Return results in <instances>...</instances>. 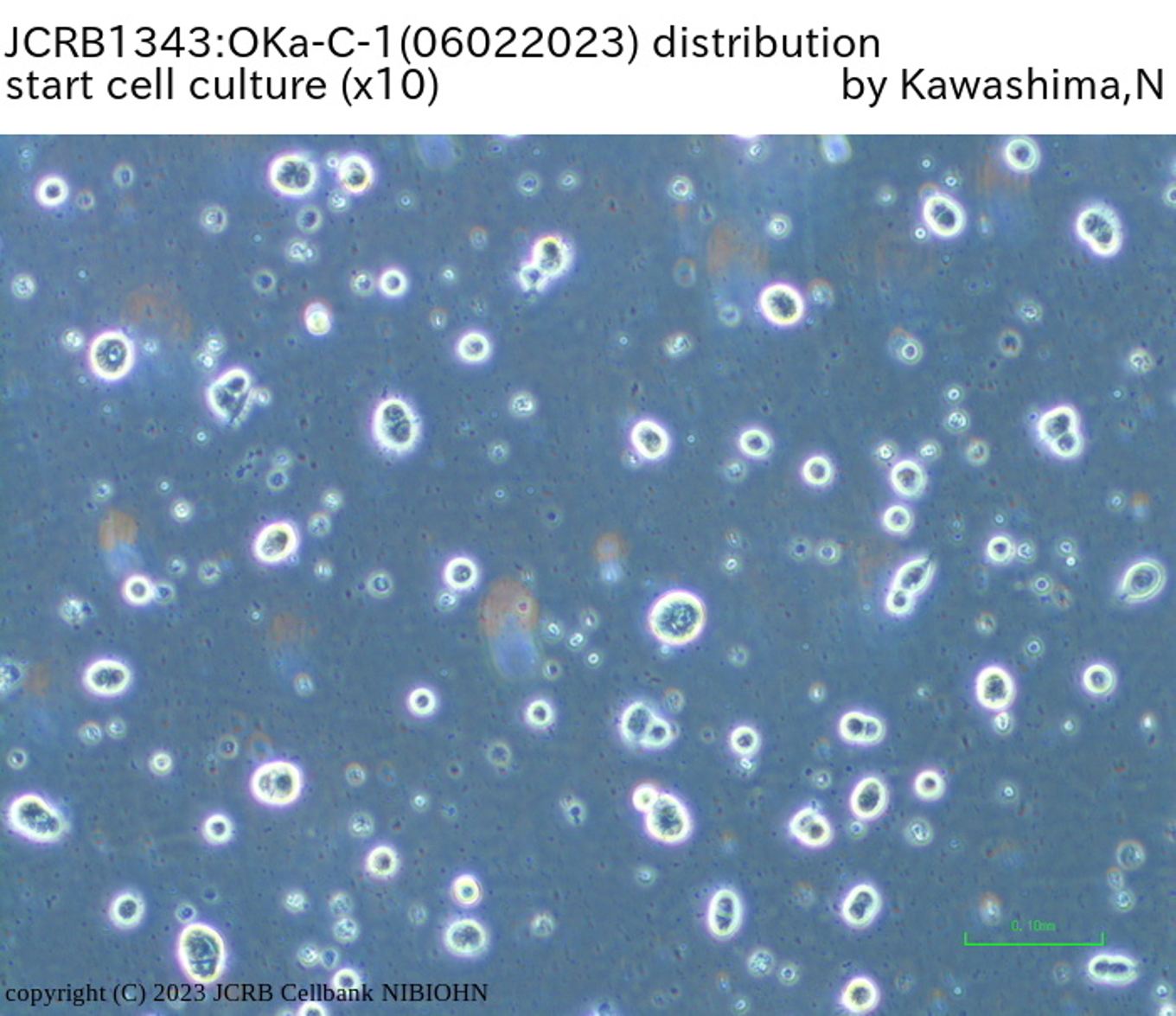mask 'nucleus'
Returning <instances> with one entry per match:
<instances>
[{
  "label": "nucleus",
  "instance_id": "f3484780",
  "mask_svg": "<svg viewBox=\"0 0 1176 1016\" xmlns=\"http://www.w3.org/2000/svg\"><path fill=\"white\" fill-rule=\"evenodd\" d=\"M444 943L447 949L457 956H477L484 951L488 936L479 923L461 919L447 928Z\"/></svg>",
  "mask_w": 1176,
  "mask_h": 1016
},
{
  "label": "nucleus",
  "instance_id": "3c124183",
  "mask_svg": "<svg viewBox=\"0 0 1176 1016\" xmlns=\"http://www.w3.org/2000/svg\"><path fill=\"white\" fill-rule=\"evenodd\" d=\"M331 907H333L335 914H343L350 909V904H348V899L345 896H338L331 902Z\"/></svg>",
  "mask_w": 1176,
  "mask_h": 1016
},
{
  "label": "nucleus",
  "instance_id": "412c9836",
  "mask_svg": "<svg viewBox=\"0 0 1176 1016\" xmlns=\"http://www.w3.org/2000/svg\"><path fill=\"white\" fill-rule=\"evenodd\" d=\"M839 732L844 741L853 744H876L884 738V725L878 718L853 711L842 716Z\"/></svg>",
  "mask_w": 1176,
  "mask_h": 1016
},
{
  "label": "nucleus",
  "instance_id": "ddd939ff",
  "mask_svg": "<svg viewBox=\"0 0 1176 1016\" xmlns=\"http://www.w3.org/2000/svg\"><path fill=\"white\" fill-rule=\"evenodd\" d=\"M131 681L128 668L118 661L101 659L89 666L85 674V686L89 693L96 696H117L121 694Z\"/></svg>",
  "mask_w": 1176,
  "mask_h": 1016
},
{
  "label": "nucleus",
  "instance_id": "2f4dec72",
  "mask_svg": "<svg viewBox=\"0 0 1176 1016\" xmlns=\"http://www.w3.org/2000/svg\"><path fill=\"white\" fill-rule=\"evenodd\" d=\"M882 526L891 534H906L912 526V513L903 504L887 508L882 514Z\"/></svg>",
  "mask_w": 1176,
  "mask_h": 1016
},
{
  "label": "nucleus",
  "instance_id": "ea45409f",
  "mask_svg": "<svg viewBox=\"0 0 1176 1016\" xmlns=\"http://www.w3.org/2000/svg\"><path fill=\"white\" fill-rule=\"evenodd\" d=\"M1013 554H1015V545L1005 534L994 536L987 545V558L990 561H994L995 565H1003V563L1012 561Z\"/></svg>",
  "mask_w": 1176,
  "mask_h": 1016
},
{
  "label": "nucleus",
  "instance_id": "a878e982",
  "mask_svg": "<svg viewBox=\"0 0 1176 1016\" xmlns=\"http://www.w3.org/2000/svg\"><path fill=\"white\" fill-rule=\"evenodd\" d=\"M842 1005L853 1013H867L879 1003V991L869 978H855L842 991Z\"/></svg>",
  "mask_w": 1176,
  "mask_h": 1016
},
{
  "label": "nucleus",
  "instance_id": "72a5a7b5",
  "mask_svg": "<svg viewBox=\"0 0 1176 1016\" xmlns=\"http://www.w3.org/2000/svg\"><path fill=\"white\" fill-rule=\"evenodd\" d=\"M730 744L733 751L741 756L755 755L760 748V736L758 732L750 726L736 727L732 732Z\"/></svg>",
  "mask_w": 1176,
  "mask_h": 1016
},
{
  "label": "nucleus",
  "instance_id": "a19ab883",
  "mask_svg": "<svg viewBox=\"0 0 1176 1016\" xmlns=\"http://www.w3.org/2000/svg\"><path fill=\"white\" fill-rule=\"evenodd\" d=\"M454 898L463 905H472L481 899V887L470 875H463L454 882Z\"/></svg>",
  "mask_w": 1176,
  "mask_h": 1016
},
{
  "label": "nucleus",
  "instance_id": "58836bf2",
  "mask_svg": "<svg viewBox=\"0 0 1176 1016\" xmlns=\"http://www.w3.org/2000/svg\"><path fill=\"white\" fill-rule=\"evenodd\" d=\"M489 353V345L484 336L481 335H468L461 340L459 343V355L470 361V363H479L483 361Z\"/></svg>",
  "mask_w": 1176,
  "mask_h": 1016
},
{
  "label": "nucleus",
  "instance_id": "37998d69",
  "mask_svg": "<svg viewBox=\"0 0 1176 1016\" xmlns=\"http://www.w3.org/2000/svg\"><path fill=\"white\" fill-rule=\"evenodd\" d=\"M409 707L412 712L417 716H427L432 714L436 709V696L429 689H415L409 697Z\"/></svg>",
  "mask_w": 1176,
  "mask_h": 1016
},
{
  "label": "nucleus",
  "instance_id": "aec40b11",
  "mask_svg": "<svg viewBox=\"0 0 1176 1016\" xmlns=\"http://www.w3.org/2000/svg\"><path fill=\"white\" fill-rule=\"evenodd\" d=\"M790 832L798 842L807 847H823L832 840V827L827 818L814 810L803 808L790 821Z\"/></svg>",
  "mask_w": 1176,
  "mask_h": 1016
},
{
  "label": "nucleus",
  "instance_id": "8fccbe9b",
  "mask_svg": "<svg viewBox=\"0 0 1176 1016\" xmlns=\"http://www.w3.org/2000/svg\"><path fill=\"white\" fill-rule=\"evenodd\" d=\"M80 732H81V738L86 743H98L99 738H101V731L96 725H86V726L81 727Z\"/></svg>",
  "mask_w": 1176,
  "mask_h": 1016
},
{
  "label": "nucleus",
  "instance_id": "c9c22d12",
  "mask_svg": "<svg viewBox=\"0 0 1176 1016\" xmlns=\"http://www.w3.org/2000/svg\"><path fill=\"white\" fill-rule=\"evenodd\" d=\"M1049 449L1060 459H1074L1083 452L1084 438H1083L1081 431L1077 429V431H1072V432L1060 437L1056 442H1052L1049 445Z\"/></svg>",
  "mask_w": 1176,
  "mask_h": 1016
},
{
  "label": "nucleus",
  "instance_id": "cd10ccee",
  "mask_svg": "<svg viewBox=\"0 0 1176 1016\" xmlns=\"http://www.w3.org/2000/svg\"><path fill=\"white\" fill-rule=\"evenodd\" d=\"M1084 689L1090 696H1108L1116 686L1115 672L1104 664H1092L1083 675Z\"/></svg>",
  "mask_w": 1176,
  "mask_h": 1016
},
{
  "label": "nucleus",
  "instance_id": "f704fd0d",
  "mask_svg": "<svg viewBox=\"0 0 1176 1016\" xmlns=\"http://www.w3.org/2000/svg\"><path fill=\"white\" fill-rule=\"evenodd\" d=\"M155 588L145 577H131L123 586L125 598L133 605H144L153 598Z\"/></svg>",
  "mask_w": 1176,
  "mask_h": 1016
},
{
  "label": "nucleus",
  "instance_id": "4c0bfd02",
  "mask_svg": "<svg viewBox=\"0 0 1176 1016\" xmlns=\"http://www.w3.org/2000/svg\"><path fill=\"white\" fill-rule=\"evenodd\" d=\"M674 734H676L674 729L668 721L655 716V719L652 721V725L647 731L646 739H644L642 744L646 748H664L674 739Z\"/></svg>",
  "mask_w": 1176,
  "mask_h": 1016
},
{
  "label": "nucleus",
  "instance_id": "864d4df0",
  "mask_svg": "<svg viewBox=\"0 0 1176 1016\" xmlns=\"http://www.w3.org/2000/svg\"><path fill=\"white\" fill-rule=\"evenodd\" d=\"M9 763H10L14 768H21V766L26 763V756L22 755L21 751H14L12 755L9 756Z\"/></svg>",
  "mask_w": 1176,
  "mask_h": 1016
},
{
  "label": "nucleus",
  "instance_id": "dca6fc26",
  "mask_svg": "<svg viewBox=\"0 0 1176 1016\" xmlns=\"http://www.w3.org/2000/svg\"><path fill=\"white\" fill-rule=\"evenodd\" d=\"M630 442L636 452L646 461H661L671 445L668 431L652 419H642L632 427Z\"/></svg>",
  "mask_w": 1176,
  "mask_h": 1016
},
{
  "label": "nucleus",
  "instance_id": "39448f33",
  "mask_svg": "<svg viewBox=\"0 0 1176 1016\" xmlns=\"http://www.w3.org/2000/svg\"><path fill=\"white\" fill-rule=\"evenodd\" d=\"M301 784V773L294 764L274 761L256 770L251 780V789L261 803L286 807L299 796Z\"/></svg>",
  "mask_w": 1176,
  "mask_h": 1016
},
{
  "label": "nucleus",
  "instance_id": "49530a36",
  "mask_svg": "<svg viewBox=\"0 0 1176 1016\" xmlns=\"http://www.w3.org/2000/svg\"><path fill=\"white\" fill-rule=\"evenodd\" d=\"M333 987L338 991H353V989L360 987V978L352 969H342L335 974Z\"/></svg>",
  "mask_w": 1176,
  "mask_h": 1016
},
{
  "label": "nucleus",
  "instance_id": "a18cd8bd",
  "mask_svg": "<svg viewBox=\"0 0 1176 1016\" xmlns=\"http://www.w3.org/2000/svg\"><path fill=\"white\" fill-rule=\"evenodd\" d=\"M659 795H661V791H659L654 784H641V786L634 791V807H636L639 812L647 813L649 812V808L655 803V800L659 798Z\"/></svg>",
  "mask_w": 1176,
  "mask_h": 1016
},
{
  "label": "nucleus",
  "instance_id": "b1692460",
  "mask_svg": "<svg viewBox=\"0 0 1176 1016\" xmlns=\"http://www.w3.org/2000/svg\"><path fill=\"white\" fill-rule=\"evenodd\" d=\"M655 719V714L652 707H649L646 702H634L630 704L620 719V731L622 736L634 744H642L646 739L647 731Z\"/></svg>",
  "mask_w": 1176,
  "mask_h": 1016
},
{
  "label": "nucleus",
  "instance_id": "6ab92c4d",
  "mask_svg": "<svg viewBox=\"0 0 1176 1016\" xmlns=\"http://www.w3.org/2000/svg\"><path fill=\"white\" fill-rule=\"evenodd\" d=\"M887 789L879 778L869 776L859 782L851 796L853 813L860 820H874L885 810Z\"/></svg>",
  "mask_w": 1176,
  "mask_h": 1016
},
{
  "label": "nucleus",
  "instance_id": "393cba45",
  "mask_svg": "<svg viewBox=\"0 0 1176 1016\" xmlns=\"http://www.w3.org/2000/svg\"><path fill=\"white\" fill-rule=\"evenodd\" d=\"M442 580L452 591H470L479 581V568L468 556H456L444 566Z\"/></svg>",
  "mask_w": 1176,
  "mask_h": 1016
},
{
  "label": "nucleus",
  "instance_id": "bb28decb",
  "mask_svg": "<svg viewBox=\"0 0 1176 1016\" xmlns=\"http://www.w3.org/2000/svg\"><path fill=\"white\" fill-rule=\"evenodd\" d=\"M110 917L118 928H135L144 917V902L131 892H125L113 900Z\"/></svg>",
  "mask_w": 1176,
  "mask_h": 1016
},
{
  "label": "nucleus",
  "instance_id": "6e6552de",
  "mask_svg": "<svg viewBox=\"0 0 1176 1016\" xmlns=\"http://www.w3.org/2000/svg\"><path fill=\"white\" fill-rule=\"evenodd\" d=\"M249 400V378L240 372L233 370L219 378L208 390V406L222 420H237L247 406Z\"/></svg>",
  "mask_w": 1176,
  "mask_h": 1016
},
{
  "label": "nucleus",
  "instance_id": "09e8293b",
  "mask_svg": "<svg viewBox=\"0 0 1176 1016\" xmlns=\"http://www.w3.org/2000/svg\"><path fill=\"white\" fill-rule=\"evenodd\" d=\"M150 764H151V770L157 775H167L172 770V759H170V756L165 755V753H158V755L153 756Z\"/></svg>",
  "mask_w": 1176,
  "mask_h": 1016
},
{
  "label": "nucleus",
  "instance_id": "7c9ffc66",
  "mask_svg": "<svg viewBox=\"0 0 1176 1016\" xmlns=\"http://www.w3.org/2000/svg\"><path fill=\"white\" fill-rule=\"evenodd\" d=\"M397 867H399L397 853L390 847H385V845H380L375 850H372L368 859H367L368 872L375 877H380V879L393 875Z\"/></svg>",
  "mask_w": 1176,
  "mask_h": 1016
},
{
  "label": "nucleus",
  "instance_id": "4468645a",
  "mask_svg": "<svg viewBox=\"0 0 1176 1016\" xmlns=\"http://www.w3.org/2000/svg\"><path fill=\"white\" fill-rule=\"evenodd\" d=\"M881 909L879 892L869 885H855L842 904V917L853 928H867Z\"/></svg>",
  "mask_w": 1176,
  "mask_h": 1016
},
{
  "label": "nucleus",
  "instance_id": "de8ad7c7",
  "mask_svg": "<svg viewBox=\"0 0 1176 1016\" xmlns=\"http://www.w3.org/2000/svg\"><path fill=\"white\" fill-rule=\"evenodd\" d=\"M358 934V928L352 919H342L335 926V936L340 943H350Z\"/></svg>",
  "mask_w": 1176,
  "mask_h": 1016
},
{
  "label": "nucleus",
  "instance_id": "603ef678",
  "mask_svg": "<svg viewBox=\"0 0 1176 1016\" xmlns=\"http://www.w3.org/2000/svg\"><path fill=\"white\" fill-rule=\"evenodd\" d=\"M301 1015H324L323 1006L318 1003H306L301 1008Z\"/></svg>",
  "mask_w": 1176,
  "mask_h": 1016
},
{
  "label": "nucleus",
  "instance_id": "7ed1b4c3",
  "mask_svg": "<svg viewBox=\"0 0 1176 1016\" xmlns=\"http://www.w3.org/2000/svg\"><path fill=\"white\" fill-rule=\"evenodd\" d=\"M420 417L409 402L399 397L382 400L372 419V434L379 447L388 454H409L420 438Z\"/></svg>",
  "mask_w": 1176,
  "mask_h": 1016
},
{
  "label": "nucleus",
  "instance_id": "5fc2aeb1",
  "mask_svg": "<svg viewBox=\"0 0 1176 1016\" xmlns=\"http://www.w3.org/2000/svg\"><path fill=\"white\" fill-rule=\"evenodd\" d=\"M123 731H125V726H123L121 721H112V723L108 725V732H110L112 736H115V738H118L119 734H123Z\"/></svg>",
  "mask_w": 1176,
  "mask_h": 1016
},
{
  "label": "nucleus",
  "instance_id": "c03bdc74",
  "mask_svg": "<svg viewBox=\"0 0 1176 1016\" xmlns=\"http://www.w3.org/2000/svg\"><path fill=\"white\" fill-rule=\"evenodd\" d=\"M527 719L533 726H548L553 721V711L546 700H534L529 704Z\"/></svg>",
  "mask_w": 1176,
  "mask_h": 1016
},
{
  "label": "nucleus",
  "instance_id": "423d86ee",
  "mask_svg": "<svg viewBox=\"0 0 1176 1016\" xmlns=\"http://www.w3.org/2000/svg\"><path fill=\"white\" fill-rule=\"evenodd\" d=\"M649 835L659 842H684L693 830L691 815L684 803L671 793H661L646 813Z\"/></svg>",
  "mask_w": 1176,
  "mask_h": 1016
},
{
  "label": "nucleus",
  "instance_id": "1a4fd4ad",
  "mask_svg": "<svg viewBox=\"0 0 1176 1016\" xmlns=\"http://www.w3.org/2000/svg\"><path fill=\"white\" fill-rule=\"evenodd\" d=\"M93 370L101 378H121L131 365V349L128 342L117 333L99 336L89 353Z\"/></svg>",
  "mask_w": 1176,
  "mask_h": 1016
},
{
  "label": "nucleus",
  "instance_id": "c756f323",
  "mask_svg": "<svg viewBox=\"0 0 1176 1016\" xmlns=\"http://www.w3.org/2000/svg\"><path fill=\"white\" fill-rule=\"evenodd\" d=\"M802 477L807 484L815 486V488H822V486L830 484V481L834 479V467L827 457L812 456L810 459L805 461V464L802 467Z\"/></svg>",
  "mask_w": 1176,
  "mask_h": 1016
},
{
  "label": "nucleus",
  "instance_id": "5701e85b",
  "mask_svg": "<svg viewBox=\"0 0 1176 1016\" xmlns=\"http://www.w3.org/2000/svg\"><path fill=\"white\" fill-rule=\"evenodd\" d=\"M891 486L901 497H919L926 488V474L923 467L911 459L899 461L891 469Z\"/></svg>",
  "mask_w": 1176,
  "mask_h": 1016
},
{
  "label": "nucleus",
  "instance_id": "c85d7f7f",
  "mask_svg": "<svg viewBox=\"0 0 1176 1016\" xmlns=\"http://www.w3.org/2000/svg\"><path fill=\"white\" fill-rule=\"evenodd\" d=\"M738 445H739V450L751 459H766L771 452L773 442L764 429L751 427V429H746L745 432H741V436L738 438Z\"/></svg>",
  "mask_w": 1176,
  "mask_h": 1016
},
{
  "label": "nucleus",
  "instance_id": "79ce46f5",
  "mask_svg": "<svg viewBox=\"0 0 1176 1016\" xmlns=\"http://www.w3.org/2000/svg\"><path fill=\"white\" fill-rule=\"evenodd\" d=\"M912 607H914V597L908 595V593H903L899 590L889 588V593L885 597V610L891 615L904 617L911 611Z\"/></svg>",
  "mask_w": 1176,
  "mask_h": 1016
},
{
  "label": "nucleus",
  "instance_id": "f03ea898",
  "mask_svg": "<svg viewBox=\"0 0 1176 1016\" xmlns=\"http://www.w3.org/2000/svg\"><path fill=\"white\" fill-rule=\"evenodd\" d=\"M178 958L185 974L199 985H210L222 974L226 948L222 937L206 924H189L178 939Z\"/></svg>",
  "mask_w": 1176,
  "mask_h": 1016
},
{
  "label": "nucleus",
  "instance_id": "473e14b6",
  "mask_svg": "<svg viewBox=\"0 0 1176 1016\" xmlns=\"http://www.w3.org/2000/svg\"><path fill=\"white\" fill-rule=\"evenodd\" d=\"M914 791L924 802H936L944 793V780L933 770L923 771L914 782Z\"/></svg>",
  "mask_w": 1176,
  "mask_h": 1016
},
{
  "label": "nucleus",
  "instance_id": "0eeeda50",
  "mask_svg": "<svg viewBox=\"0 0 1176 1016\" xmlns=\"http://www.w3.org/2000/svg\"><path fill=\"white\" fill-rule=\"evenodd\" d=\"M1166 572L1156 559L1145 558L1133 563L1119 583V597L1128 604H1143L1154 598L1165 586Z\"/></svg>",
  "mask_w": 1176,
  "mask_h": 1016
},
{
  "label": "nucleus",
  "instance_id": "f8f14e48",
  "mask_svg": "<svg viewBox=\"0 0 1176 1016\" xmlns=\"http://www.w3.org/2000/svg\"><path fill=\"white\" fill-rule=\"evenodd\" d=\"M743 907L735 891L719 889L707 907V926L719 939L732 937L741 926Z\"/></svg>",
  "mask_w": 1176,
  "mask_h": 1016
},
{
  "label": "nucleus",
  "instance_id": "9d476101",
  "mask_svg": "<svg viewBox=\"0 0 1176 1016\" xmlns=\"http://www.w3.org/2000/svg\"><path fill=\"white\" fill-rule=\"evenodd\" d=\"M299 536L293 524L286 521L267 524L258 534L252 552L254 556L267 563L276 565L291 558L297 550Z\"/></svg>",
  "mask_w": 1176,
  "mask_h": 1016
},
{
  "label": "nucleus",
  "instance_id": "e433bc0d",
  "mask_svg": "<svg viewBox=\"0 0 1176 1016\" xmlns=\"http://www.w3.org/2000/svg\"><path fill=\"white\" fill-rule=\"evenodd\" d=\"M233 835L231 821L224 815H212L204 823V837L212 845H222Z\"/></svg>",
  "mask_w": 1176,
  "mask_h": 1016
},
{
  "label": "nucleus",
  "instance_id": "2eb2a0df",
  "mask_svg": "<svg viewBox=\"0 0 1176 1016\" xmlns=\"http://www.w3.org/2000/svg\"><path fill=\"white\" fill-rule=\"evenodd\" d=\"M1088 974L1097 983L1124 987L1138 978V966L1126 956L1097 955L1089 961Z\"/></svg>",
  "mask_w": 1176,
  "mask_h": 1016
},
{
  "label": "nucleus",
  "instance_id": "9b49d317",
  "mask_svg": "<svg viewBox=\"0 0 1176 1016\" xmlns=\"http://www.w3.org/2000/svg\"><path fill=\"white\" fill-rule=\"evenodd\" d=\"M1015 697V684L1010 674L999 666L983 668L976 677V699L990 711L1007 709Z\"/></svg>",
  "mask_w": 1176,
  "mask_h": 1016
},
{
  "label": "nucleus",
  "instance_id": "20e7f679",
  "mask_svg": "<svg viewBox=\"0 0 1176 1016\" xmlns=\"http://www.w3.org/2000/svg\"><path fill=\"white\" fill-rule=\"evenodd\" d=\"M10 827L35 842H54L64 834L66 823L54 807L37 795H24L9 808Z\"/></svg>",
  "mask_w": 1176,
  "mask_h": 1016
},
{
  "label": "nucleus",
  "instance_id": "4be33fe9",
  "mask_svg": "<svg viewBox=\"0 0 1176 1016\" xmlns=\"http://www.w3.org/2000/svg\"><path fill=\"white\" fill-rule=\"evenodd\" d=\"M1077 429L1079 415L1072 406H1056L1045 412L1037 424V434L1047 447L1060 437Z\"/></svg>",
  "mask_w": 1176,
  "mask_h": 1016
},
{
  "label": "nucleus",
  "instance_id": "a211bd4d",
  "mask_svg": "<svg viewBox=\"0 0 1176 1016\" xmlns=\"http://www.w3.org/2000/svg\"><path fill=\"white\" fill-rule=\"evenodd\" d=\"M935 570H936V566H935L933 559H930L928 556L912 558V559L899 566V570L896 572V575L892 578L891 588L899 590L903 593H908V595L916 598L919 593H923L928 588V585L931 583L933 577H935Z\"/></svg>",
  "mask_w": 1176,
  "mask_h": 1016
},
{
  "label": "nucleus",
  "instance_id": "f257e3e1",
  "mask_svg": "<svg viewBox=\"0 0 1176 1016\" xmlns=\"http://www.w3.org/2000/svg\"><path fill=\"white\" fill-rule=\"evenodd\" d=\"M652 636L668 645H686L698 639L706 623L703 600L686 590L664 593L649 611Z\"/></svg>",
  "mask_w": 1176,
  "mask_h": 1016
}]
</instances>
